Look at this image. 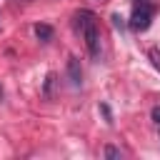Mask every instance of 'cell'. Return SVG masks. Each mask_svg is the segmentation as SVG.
<instances>
[{
    "mask_svg": "<svg viewBox=\"0 0 160 160\" xmlns=\"http://www.w3.org/2000/svg\"><path fill=\"white\" fill-rule=\"evenodd\" d=\"M150 22H152V8H150L148 2L135 5L132 15H130V30L142 32V30H148V28H150Z\"/></svg>",
    "mask_w": 160,
    "mask_h": 160,
    "instance_id": "cell-2",
    "label": "cell"
},
{
    "mask_svg": "<svg viewBox=\"0 0 160 160\" xmlns=\"http://www.w3.org/2000/svg\"><path fill=\"white\" fill-rule=\"evenodd\" d=\"M148 58H150V60H152V65L160 70V50H158V48H150V50H148Z\"/></svg>",
    "mask_w": 160,
    "mask_h": 160,
    "instance_id": "cell-7",
    "label": "cell"
},
{
    "mask_svg": "<svg viewBox=\"0 0 160 160\" xmlns=\"http://www.w3.org/2000/svg\"><path fill=\"white\" fill-rule=\"evenodd\" d=\"M112 25H115V28H120V30H122V18H120V15H112Z\"/></svg>",
    "mask_w": 160,
    "mask_h": 160,
    "instance_id": "cell-10",
    "label": "cell"
},
{
    "mask_svg": "<svg viewBox=\"0 0 160 160\" xmlns=\"http://www.w3.org/2000/svg\"><path fill=\"white\" fill-rule=\"evenodd\" d=\"M0 100H2V88H0Z\"/></svg>",
    "mask_w": 160,
    "mask_h": 160,
    "instance_id": "cell-11",
    "label": "cell"
},
{
    "mask_svg": "<svg viewBox=\"0 0 160 160\" xmlns=\"http://www.w3.org/2000/svg\"><path fill=\"white\" fill-rule=\"evenodd\" d=\"M150 115H152V120H155V122H158V125H160V105H155V108H152V112H150Z\"/></svg>",
    "mask_w": 160,
    "mask_h": 160,
    "instance_id": "cell-9",
    "label": "cell"
},
{
    "mask_svg": "<svg viewBox=\"0 0 160 160\" xmlns=\"http://www.w3.org/2000/svg\"><path fill=\"white\" fill-rule=\"evenodd\" d=\"M52 85H55V72H48L45 85H42V95L45 98H52Z\"/></svg>",
    "mask_w": 160,
    "mask_h": 160,
    "instance_id": "cell-5",
    "label": "cell"
},
{
    "mask_svg": "<svg viewBox=\"0 0 160 160\" xmlns=\"http://www.w3.org/2000/svg\"><path fill=\"white\" fill-rule=\"evenodd\" d=\"M102 155H105L108 160H120V158H122V152H120V148H115V145H105V150H102Z\"/></svg>",
    "mask_w": 160,
    "mask_h": 160,
    "instance_id": "cell-6",
    "label": "cell"
},
{
    "mask_svg": "<svg viewBox=\"0 0 160 160\" xmlns=\"http://www.w3.org/2000/svg\"><path fill=\"white\" fill-rule=\"evenodd\" d=\"M100 110H102V115H105V122H112V112H110V108H108L105 102L100 105Z\"/></svg>",
    "mask_w": 160,
    "mask_h": 160,
    "instance_id": "cell-8",
    "label": "cell"
},
{
    "mask_svg": "<svg viewBox=\"0 0 160 160\" xmlns=\"http://www.w3.org/2000/svg\"><path fill=\"white\" fill-rule=\"evenodd\" d=\"M68 78H70V82H72L75 88L82 85V68H80V60H78L75 55L68 58Z\"/></svg>",
    "mask_w": 160,
    "mask_h": 160,
    "instance_id": "cell-3",
    "label": "cell"
},
{
    "mask_svg": "<svg viewBox=\"0 0 160 160\" xmlns=\"http://www.w3.org/2000/svg\"><path fill=\"white\" fill-rule=\"evenodd\" d=\"M35 38H38L40 42H50V40H52V28L45 25V22H38V25H35Z\"/></svg>",
    "mask_w": 160,
    "mask_h": 160,
    "instance_id": "cell-4",
    "label": "cell"
},
{
    "mask_svg": "<svg viewBox=\"0 0 160 160\" xmlns=\"http://www.w3.org/2000/svg\"><path fill=\"white\" fill-rule=\"evenodd\" d=\"M75 25L85 40V48L90 58H100V32H98V20L92 10H78L75 12Z\"/></svg>",
    "mask_w": 160,
    "mask_h": 160,
    "instance_id": "cell-1",
    "label": "cell"
}]
</instances>
